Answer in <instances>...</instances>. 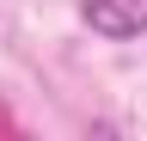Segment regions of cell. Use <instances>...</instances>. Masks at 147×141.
Returning a JSON list of instances; mask_svg holds the SVG:
<instances>
[{
	"instance_id": "6da1fadb",
	"label": "cell",
	"mask_w": 147,
	"mask_h": 141,
	"mask_svg": "<svg viewBox=\"0 0 147 141\" xmlns=\"http://www.w3.org/2000/svg\"><path fill=\"white\" fill-rule=\"evenodd\" d=\"M80 19L110 43H129L147 31V0H80Z\"/></svg>"
}]
</instances>
